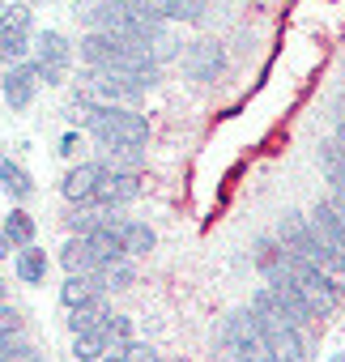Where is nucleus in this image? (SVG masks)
<instances>
[{
	"label": "nucleus",
	"instance_id": "1",
	"mask_svg": "<svg viewBox=\"0 0 345 362\" xmlns=\"http://www.w3.org/2000/svg\"><path fill=\"white\" fill-rule=\"evenodd\" d=\"M77 56L86 69L94 73H128V77H141L145 86L158 81V60L153 52H145L141 43H128V39H115V35H86L77 43Z\"/></svg>",
	"mask_w": 345,
	"mask_h": 362
},
{
	"label": "nucleus",
	"instance_id": "2",
	"mask_svg": "<svg viewBox=\"0 0 345 362\" xmlns=\"http://www.w3.org/2000/svg\"><path fill=\"white\" fill-rule=\"evenodd\" d=\"M277 243H281L286 252H294L298 260H307L311 269H320V273L337 286V294H345V256H341L332 243H324V235L315 230L311 218L286 214L281 226H277Z\"/></svg>",
	"mask_w": 345,
	"mask_h": 362
},
{
	"label": "nucleus",
	"instance_id": "3",
	"mask_svg": "<svg viewBox=\"0 0 345 362\" xmlns=\"http://www.w3.org/2000/svg\"><path fill=\"white\" fill-rule=\"evenodd\" d=\"M247 307H252V315H256V324H260V332H264V341H269L273 362H303V358H307L303 324L286 311V303L273 294V286H260Z\"/></svg>",
	"mask_w": 345,
	"mask_h": 362
},
{
	"label": "nucleus",
	"instance_id": "4",
	"mask_svg": "<svg viewBox=\"0 0 345 362\" xmlns=\"http://www.w3.org/2000/svg\"><path fill=\"white\" fill-rule=\"evenodd\" d=\"M86 128L90 136L111 149V153H124V149H141L149 141V119L136 111V107H115V103H90L86 107Z\"/></svg>",
	"mask_w": 345,
	"mask_h": 362
},
{
	"label": "nucleus",
	"instance_id": "5",
	"mask_svg": "<svg viewBox=\"0 0 345 362\" xmlns=\"http://www.w3.org/2000/svg\"><path fill=\"white\" fill-rule=\"evenodd\" d=\"M222 341H226V349H230L239 362H273L269 341H264V332H260V324H256L252 307H243V311H235V315L226 320Z\"/></svg>",
	"mask_w": 345,
	"mask_h": 362
},
{
	"label": "nucleus",
	"instance_id": "6",
	"mask_svg": "<svg viewBox=\"0 0 345 362\" xmlns=\"http://www.w3.org/2000/svg\"><path fill=\"white\" fill-rule=\"evenodd\" d=\"M30 52V5L0 9V64H22Z\"/></svg>",
	"mask_w": 345,
	"mask_h": 362
},
{
	"label": "nucleus",
	"instance_id": "7",
	"mask_svg": "<svg viewBox=\"0 0 345 362\" xmlns=\"http://www.w3.org/2000/svg\"><path fill=\"white\" fill-rule=\"evenodd\" d=\"M35 64H39V73H43L47 86H64V77L73 69V43L60 30H43L35 39Z\"/></svg>",
	"mask_w": 345,
	"mask_h": 362
},
{
	"label": "nucleus",
	"instance_id": "8",
	"mask_svg": "<svg viewBox=\"0 0 345 362\" xmlns=\"http://www.w3.org/2000/svg\"><path fill=\"white\" fill-rule=\"evenodd\" d=\"M39 86H43V73H39V64L35 60H22V64H9V73L0 77V94H5V103H9V111H26L30 103H35V94H39Z\"/></svg>",
	"mask_w": 345,
	"mask_h": 362
},
{
	"label": "nucleus",
	"instance_id": "9",
	"mask_svg": "<svg viewBox=\"0 0 345 362\" xmlns=\"http://www.w3.org/2000/svg\"><path fill=\"white\" fill-rule=\"evenodd\" d=\"M103 175H107V166H103V162H81V166H73V170L60 179V192H64V201H69V205H77V209H86V205H98Z\"/></svg>",
	"mask_w": 345,
	"mask_h": 362
},
{
	"label": "nucleus",
	"instance_id": "10",
	"mask_svg": "<svg viewBox=\"0 0 345 362\" xmlns=\"http://www.w3.org/2000/svg\"><path fill=\"white\" fill-rule=\"evenodd\" d=\"M103 230H111L119 243H124V252L128 256H145V252H153V243H158V235L145 226V222H132V218H115L111 209H103V222H98Z\"/></svg>",
	"mask_w": 345,
	"mask_h": 362
},
{
	"label": "nucleus",
	"instance_id": "11",
	"mask_svg": "<svg viewBox=\"0 0 345 362\" xmlns=\"http://www.w3.org/2000/svg\"><path fill=\"white\" fill-rule=\"evenodd\" d=\"M222 69H226V52H222L218 43H188V52H184V73H188L192 81H214Z\"/></svg>",
	"mask_w": 345,
	"mask_h": 362
},
{
	"label": "nucleus",
	"instance_id": "12",
	"mask_svg": "<svg viewBox=\"0 0 345 362\" xmlns=\"http://www.w3.org/2000/svg\"><path fill=\"white\" fill-rule=\"evenodd\" d=\"M141 197V179L132 175V170H107L103 175V188H98V205L103 209H119V205H128V201H136Z\"/></svg>",
	"mask_w": 345,
	"mask_h": 362
},
{
	"label": "nucleus",
	"instance_id": "13",
	"mask_svg": "<svg viewBox=\"0 0 345 362\" xmlns=\"http://www.w3.org/2000/svg\"><path fill=\"white\" fill-rule=\"evenodd\" d=\"M311 222H315V230L324 235V243H332V247L345 256V205H341V201H320V205L311 209Z\"/></svg>",
	"mask_w": 345,
	"mask_h": 362
},
{
	"label": "nucleus",
	"instance_id": "14",
	"mask_svg": "<svg viewBox=\"0 0 345 362\" xmlns=\"http://www.w3.org/2000/svg\"><path fill=\"white\" fill-rule=\"evenodd\" d=\"M315 162H320L328 188H332V201L345 205V149H341L337 141H320V145H315Z\"/></svg>",
	"mask_w": 345,
	"mask_h": 362
},
{
	"label": "nucleus",
	"instance_id": "15",
	"mask_svg": "<svg viewBox=\"0 0 345 362\" xmlns=\"http://www.w3.org/2000/svg\"><path fill=\"white\" fill-rule=\"evenodd\" d=\"M103 298V286L94 281V273H69L64 286H60V303L73 311V307H86V303H98Z\"/></svg>",
	"mask_w": 345,
	"mask_h": 362
},
{
	"label": "nucleus",
	"instance_id": "16",
	"mask_svg": "<svg viewBox=\"0 0 345 362\" xmlns=\"http://www.w3.org/2000/svg\"><path fill=\"white\" fill-rule=\"evenodd\" d=\"M60 264H64L69 273H98V269H103V260L94 256V247H90L86 235H73V239L60 247Z\"/></svg>",
	"mask_w": 345,
	"mask_h": 362
},
{
	"label": "nucleus",
	"instance_id": "17",
	"mask_svg": "<svg viewBox=\"0 0 345 362\" xmlns=\"http://www.w3.org/2000/svg\"><path fill=\"white\" fill-rule=\"evenodd\" d=\"M47 256H43V247H22L18 256H13V273H18V281H26V286H43V277H47Z\"/></svg>",
	"mask_w": 345,
	"mask_h": 362
},
{
	"label": "nucleus",
	"instance_id": "18",
	"mask_svg": "<svg viewBox=\"0 0 345 362\" xmlns=\"http://www.w3.org/2000/svg\"><path fill=\"white\" fill-rule=\"evenodd\" d=\"M0 188H5V197H13V201H30L35 197V179L13 158H0Z\"/></svg>",
	"mask_w": 345,
	"mask_h": 362
},
{
	"label": "nucleus",
	"instance_id": "19",
	"mask_svg": "<svg viewBox=\"0 0 345 362\" xmlns=\"http://www.w3.org/2000/svg\"><path fill=\"white\" fill-rule=\"evenodd\" d=\"M107 320H111V311H107L103 298H98V303H86V307H73V311H69V332H73V337H81V332H98Z\"/></svg>",
	"mask_w": 345,
	"mask_h": 362
},
{
	"label": "nucleus",
	"instance_id": "20",
	"mask_svg": "<svg viewBox=\"0 0 345 362\" xmlns=\"http://www.w3.org/2000/svg\"><path fill=\"white\" fill-rule=\"evenodd\" d=\"M0 222H5V235H9V243H13L18 252L35 243V218H30L26 209H9V218H0Z\"/></svg>",
	"mask_w": 345,
	"mask_h": 362
},
{
	"label": "nucleus",
	"instance_id": "21",
	"mask_svg": "<svg viewBox=\"0 0 345 362\" xmlns=\"http://www.w3.org/2000/svg\"><path fill=\"white\" fill-rule=\"evenodd\" d=\"M94 281L103 286V294H107V290H128V286L136 281V269H132L128 260H111V264H103V269L94 273Z\"/></svg>",
	"mask_w": 345,
	"mask_h": 362
},
{
	"label": "nucleus",
	"instance_id": "22",
	"mask_svg": "<svg viewBox=\"0 0 345 362\" xmlns=\"http://www.w3.org/2000/svg\"><path fill=\"white\" fill-rule=\"evenodd\" d=\"M153 9L162 22H197L205 13V0H158Z\"/></svg>",
	"mask_w": 345,
	"mask_h": 362
},
{
	"label": "nucleus",
	"instance_id": "23",
	"mask_svg": "<svg viewBox=\"0 0 345 362\" xmlns=\"http://www.w3.org/2000/svg\"><path fill=\"white\" fill-rule=\"evenodd\" d=\"M111 349H107V337H103V328L98 332H81V337H73V358L77 362H98V358H107Z\"/></svg>",
	"mask_w": 345,
	"mask_h": 362
},
{
	"label": "nucleus",
	"instance_id": "24",
	"mask_svg": "<svg viewBox=\"0 0 345 362\" xmlns=\"http://www.w3.org/2000/svg\"><path fill=\"white\" fill-rule=\"evenodd\" d=\"M0 362H43V354L35 345H26L18 332V337H0Z\"/></svg>",
	"mask_w": 345,
	"mask_h": 362
},
{
	"label": "nucleus",
	"instance_id": "25",
	"mask_svg": "<svg viewBox=\"0 0 345 362\" xmlns=\"http://www.w3.org/2000/svg\"><path fill=\"white\" fill-rule=\"evenodd\" d=\"M103 337H107V349H111V354H124V345L132 341V320H128V315H111V320L103 324Z\"/></svg>",
	"mask_w": 345,
	"mask_h": 362
},
{
	"label": "nucleus",
	"instance_id": "26",
	"mask_svg": "<svg viewBox=\"0 0 345 362\" xmlns=\"http://www.w3.org/2000/svg\"><path fill=\"white\" fill-rule=\"evenodd\" d=\"M124 362H162V358H158V349L149 341H128L124 345Z\"/></svg>",
	"mask_w": 345,
	"mask_h": 362
},
{
	"label": "nucleus",
	"instance_id": "27",
	"mask_svg": "<svg viewBox=\"0 0 345 362\" xmlns=\"http://www.w3.org/2000/svg\"><path fill=\"white\" fill-rule=\"evenodd\" d=\"M22 332V315H18V307H9L5 298H0V337H18Z\"/></svg>",
	"mask_w": 345,
	"mask_h": 362
},
{
	"label": "nucleus",
	"instance_id": "28",
	"mask_svg": "<svg viewBox=\"0 0 345 362\" xmlns=\"http://www.w3.org/2000/svg\"><path fill=\"white\" fill-rule=\"evenodd\" d=\"M115 5H124L128 13H149V18H158V9H153L158 0H115Z\"/></svg>",
	"mask_w": 345,
	"mask_h": 362
},
{
	"label": "nucleus",
	"instance_id": "29",
	"mask_svg": "<svg viewBox=\"0 0 345 362\" xmlns=\"http://www.w3.org/2000/svg\"><path fill=\"white\" fill-rule=\"evenodd\" d=\"M77 149H81V136H77V132H64V136H60V153H64V158H73Z\"/></svg>",
	"mask_w": 345,
	"mask_h": 362
},
{
	"label": "nucleus",
	"instance_id": "30",
	"mask_svg": "<svg viewBox=\"0 0 345 362\" xmlns=\"http://www.w3.org/2000/svg\"><path fill=\"white\" fill-rule=\"evenodd\" d=\"M337 145L345 149V94L337 98Z\"/></svg>",
	"mask_w": 345,
	"mask_h": 362
},
{
	"label": "nucleus",
	"instance_id": "31",
	"mask_svg": "<svg viewBox=\"0 0 345 362\" xmlns=\"http://www.w3.org/2000/svg\"><path fill=\"white\" fill-rule=\"evenodd\" d=\"M9 252H13V243H9V235H5V222H0V260H9Z\"/></svg>",
	"mask_w": 345,
	"mask_h": 362
},
{
	"label": "nucleus",
	"instance_id": "32",
	"mask_svg": "<svg viewBox=\"0 0 345 362\" xmlns=\"http://www.w3.org/2000/svg\"><path fill=\"white\" fill-rule=\"evenodd\" d=\"M103 362H124V354H107V358H103Z\"/></svg>",
	"mask_w": 345,
	"mask_h": 362
},
{
	"label": "nucleus",
	"instance_id": "33",
	"mask_svg": "<svg viewBox=\"0 0 345 362\" xmlns=\"http://www.w3.org/2000/svg\"><path fill=\"white\" fill-rule=\"evenodd\" d=\"M332 362H345V354H337V358H332Z\"/></svg>",
	"mask_w": 345,
	"mask_h": 362
},
{
	"label": "nucleus",
	"instance_id": "34",
	"mask_svg": "<svg viewBox=\"0 0 345 362\" xmlns=\"http://www.w3.org/2000/svg\"><path fill=\"white\" fill-rule=\"evenodd\" d=\"M0 9H5V5H0Z\"/></svg>",
	"mask_w": 345,
	"mask_h": 362
}]
</instances>
